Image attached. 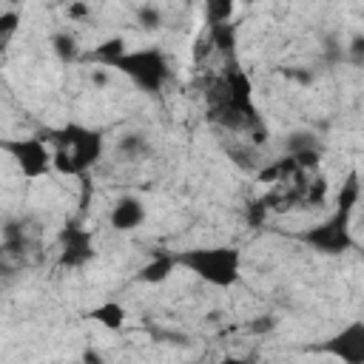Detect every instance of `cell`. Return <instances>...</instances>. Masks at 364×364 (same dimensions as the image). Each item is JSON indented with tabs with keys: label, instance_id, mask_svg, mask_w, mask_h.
Wrapping results in <instances>:
<instances>
[{
	"label": "cell",
	"instance_id": "6da1fadb",
	"mask_svg": "<svg viewBox=\"0 0 364 364\" xmlns=\"http://www.w3.org/2000/svg\"><path fill=\"white\" fill-rule=\"evenodd\" d=\"M361 191H364V185H361L358 171H350V173L344 176V182H341V188L336 191L333 210H330L321 222L304 228L296 239H299L301 245H307V247H310L313 253H318V256H344V253H350V250L355 247L353 213H355V208H358Z\"/></svg>",
	"mask_w": 364,
	"mask_h": 364
},
{
	"label": "cell",
	"instance_id": "7a4b0ae2",
	"mask_svg": "<svg viewBox=\"0 0 364 364\" xmlns=\"http://www.w3.org/2000/svg\"><path fill=\"white\" fill-rule=\"evenodd\" d=\"M43 136L54 148V171L63 176L85 179V173L102 159L105 154V136L97 128H88L82 122H65L57 128H46Z\"/></svg>",
	"mask_w": 364,
	"mask_h": 364
},
{
	"label": "cell",
	"instance_id": "3957f363",
	"mask_svg": "<svg viewBox=\"0 0 364 364\" xmlns=\"http://www.w3.org/2000/svg\"><path fill=\"white\" fill-rule=\"evenodd\" d=\"M176 264L219 290H228L242 279V250L233 245H199L176 250Z\"/></svg>",
	"mask_w": 364,
	"mask_h": 364
},
{
	"label": "cell",
	"instance_id": "277c9868",
	"mask_svg": "<svg viewBox=\"0 0 364 364\" xmlns=\"http://www.w3.org/2000/svg\"><path fill=\"white\" fill-rule=\"evenodd\" d=\"M105 68L122 74L134 88H139L142 94H159L165 91V85L173 77L171 60L162 48L156 46H145V48H125L119 51Z\"/></svg>",
	"mask_w": 364,
	"mask_h": 364
},
{
	"label": "cell",
	"instance_id": "5b68a950",
	"mask_svg": "<svg viewBox=\"0 0 364 364\" xmlns=\"http://www.w3.org/2000/svg\"><path fill=\"white\" fill-rule=\"evenodd\" d=\"M0 151L14 162V168L26 179H43L54 171V148L43 134H37V136H6L0 142Z\"/></svg>",
	"mask_w": 364,
	"mask_h": 364
},
{
	"label": "cell",
	"instance_id": "8992f818",
	"mask_svg": "<svg viewBox=\"0 0 364 364\" xmlns=\"http://www.w3.org/2000/svg\"><path fill=\"white\" fill-rule=\"evenodd\" d=\"M94 256H97V250H94L91 230L80 219H68L60 228V236H57V264L68 267V270H80Z\"/></svg>",
	"mask_w": 364,
	"mask_h": 364
},
{
	"label": "cell",
	"instance_id": "52a82bcc",
	"mask_svg": "<svg viewBox=\"0 0 364 364\" xmlns=\"http://www.w3.org/2000/svg\"><path fill=\"white\" fill-rule=\"evenodd\" d=\"M321 353L341 364H364V318H353L336 330L321 344Z\"/></svg>",
	"mask_w": 364,
	"mask_h": 364
},
{
	"label": "cell",
	"instance_id": "ba28073f",
	"mask_svg": "<svg viewBox=\"0 0 364 364\" xmlns=\"http://www.w3.org/2000/svg\"><path fill=\"white\" fill-rule=\"evenodd\" d=\"M145 219H148V208L136 193H122L108 210V225L117 233H131V230L142 228Z\"/></svg>",
	"mask_w": 364,
	"mask_h": 364
},
{
	"label": "cell",
	"instance_id": "9c48e42d",
	"mask_svg": "<svg viewBox=\"0 0 364 364\" xmlns=\"http://www.w3.org/2000/svg\"><path fill=\"white\" fill-rule=\"evenodd\" d=\"M88 318H91L94 324L111 330V333H119V330L125 327V321H128V313H125V307H122L119 301L108 299V301L91 307V310H88Z\"/></svg>",
	"mask_w": 364,
	"mask_h": 364
},
{
	"label": "cell",
	"instance_id": "30bf717a",
	"mask_svg": "<svg viewBox=\"0 0 364 364\" xmlns=\"http://www.w3.org/2000/svg\"><path fill=\"white\" fill-rule=\"evenodd\" d=\"M176 267H179L176 264V253H156V256H151V262L142 264V270L136 273V279L145 282V284H159V282L171 279V273Z\"/></svg>",
	"mask_w": 364,
	"mask_h": 364
},
{
	"label": "cell",
	"instance_id": "8fae6325",
	"mask_svg": "<svg viewBox=\"0 0 364 364\" xmlns=\"http://www.w3.org/2000/svg\"><path fill=\"white\" fill-rule=\"evenodd\" d=\"M51 48H54V54H57L60 63H77V60H82V54L77 51V40L68 31L54 34L51 37Z\"/></svg>",
	"mask_w": 364,
	"mask_h": 364
},
{
	"label": "cell",
	"instance_id": "7c38bea8",
	"mask_svg": "<svg viewBox=\"0 0 364 364\" xmlns=\"http://www.w3.org/2000/svg\"><path fill=\"white\" fill-rule=\"evenodd\" d=\"M233 9H236V0H205V20H208V26L230 23L233 20Z\"/></svg>",
	"mask_w": 364,
	"mask_h": 364
},
{
	"label": "cell",
	"instance_id": "4fadbf2b",
	"mask_svg": "<svg viewBox=\"0 0 364 364\" xmlns=\"http://www.w3.org/2000/svg\"><path fill=\"white\" fill-rule=\"evenodd\" d=\"M117 148H119V154H125L128 159H142V156L151 154V142H148L145 134H125Z\"/></svg>",
	"mask_w": 364,
	"mask_h": 364
},
{
	"label": "cell",
	"instance_id": "5bb4252c",
	"mask_svg": "<svg viewBox=\"0 0 364 364\" xmlns=\"http://www.w3.org/2000/svg\"><path fill=\"white\" fill-rule=\"evenodd\" d=\"M136 20H139V26H142L145 31H154V28L162 26V11L154 9V6H139V9H136Z\"/></svg>",
	"mask_w": 364,
	"mask_h": 364
},
{
	"label": "cell",
	"instance_id": "9a60e30c",
	"mask_svg": "<svg viewBox=\"0 0 364 364\" xmlns=\"http://www.w3.org/2000/svg\"><path fill=\"white\" fill-rule=\"evenodd\" d=\"M17 26H20V11H11V9H9V11L0 14V43H3V46L14 37Z\"/></svg>",
	"mask_w": 364,
	"mask_h": 364
},
{
	"label": "cell",
	"instance_id": "2e32d148",
	"mask_svg": "<svg viewBox=\"0 0 364 364\" xmlns=\"http://www.w3.org/2000/svg\"><path fill=\"white\" fill-rule=\"evenodd\" d=\"M267 199H256V202H250L247 205V225H253V228H259L262 222H264V216H267Z\"/></svg>",
	"mask_w": 364,
	"mask_h": 364
},
{
	"label": "cell",
	"instance_id": "e0dca14e",
	"mask_svg": "<svg viewBox=\"0 0 364 364\" xmlns=\"http://www.w3.org/2000/svg\"><path fill=\"white\" fill-rule=\"evenodd\" d=\"M350 60L364 63V37H355V40H353V46H350Z\"/></svg>",
	"mask_w": 364,
	"mask_h": 364
},
{
	"label": "cell",
	"instance_id": "ac0fdd59",
	"mask_svg": "<svg viewBox=\"0 0 364 364\" xmlns=\"http://www.w3.org/2000/svg\"><path fill=\"white\" fill-rule=\"evenodd\" d=\"M247 3H256V0H247Z\"/></svg>",
	"mask_w": 364,
	"mask_h": 364
}]
</instances>
